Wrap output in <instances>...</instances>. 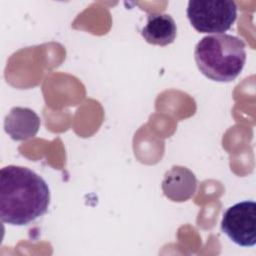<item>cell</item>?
<instances>
[{
  "instance_id": "277c9868",
  "label": "cell",
  "mask_w": 256,
  "mask_h": 256,
  "mask_svg": "<svg viewBox=\"0 0 256 256\" xmlns=\"http://www.w3.org/2000/svg\"><path fill=\"white\" fill-rule=\"evenodd\" d=\"M221 231L242 247L256 244V204L254 201H242L230 206L223 214Z\"/></svg>"
},
{
  "instance_id": "3957f363",
  "label": "cell",
  "mask_w": 256,
  "mask_h": 256,
  "mask_svg": "<svg viewBox=\"0 0 256 256\" xmlns=\"http://www.w3.org/2000/svg\"><path fill=\"white\" fill-rule=\"evenodd\" d=\"M186 12L198 32L222 34L235 22L237 5L231 0H191Z\"/></svg>"
},
{
  "instance_id": "5b68a950",
  "label": "cell",
  "mask_w": 256,
  "mask_h": 256,
  "mask_svg": "<svg viewBox=\"0 0 256 256\" xmlns=\"http://www.w3.org/2000/svg\"><path fill=\"white\" fill-rule=\"evenodd\" d=\"M196 189V176L186 167L173 166L164 175L162 190L164 195L171 201H186L195 194Z\"/></svg>"
},
{
  "instance_id": "8992f818",
  "label": "cell",
  "mask_w": 256,
  "mask_h": 256,
  "mask_svg": "<svg viewBox=\"0 0 256 256\" xmlns=\"http://www.w3.org/2000/svg\"><path fill=\"white\" fill-rule=\"evenodd\" d=\"M39 116L30 108L13 107L4 120L5 132L15 141H23L36 136L40 128Z\"/></svg>"
},
{
  "instance_id": "52a82bcc",
  "label": "cell",
  "mask_w": 256,
  "mask_h": 256,
  "mask_svg": "<svg viewBox=\"0 0 256 256\" xmlns=\"http://www.w3.org/2000/svg\"><path fill=\"white\" fill-rule=\"evenodd\" d=\"M141 35L150 44L166 46L175 40L177 26L169 14L152 13L148 15Z\"/></svg>"
},
{
  "instance_id": "6da1fadb",
  "label": "cell",
  "mask_w": 256,
  "mask_h": 256,
  "mask_svg": "<svg viewBox=\"0 0 256 256\" xmlns=\"http://www.w3.org/2000/svg\"><path fill=\"white\" fill-rule=\"evenodd\" d=\"M46 181L27 167L8 165L0 171V218L14 226L27 225L48 211Z\"/></svg>"
},
{
  "instance_id": "7a4b0ae2",
  "label": "cell",
  "mask_w": 256,
  "mask_h": 256,
  "mask_svg": "<svg viewBox=\"0 0 256 256\" xmlns=\"http://www.w3.org/2000/svg\"><path fill=\"white\" fill-rule=\"evenodd\" d=\"M200 72L217 82H231L238 77L246 62L245 42L230 34L203 37L194 51Z\"/></svg>"
}]
</instances>
